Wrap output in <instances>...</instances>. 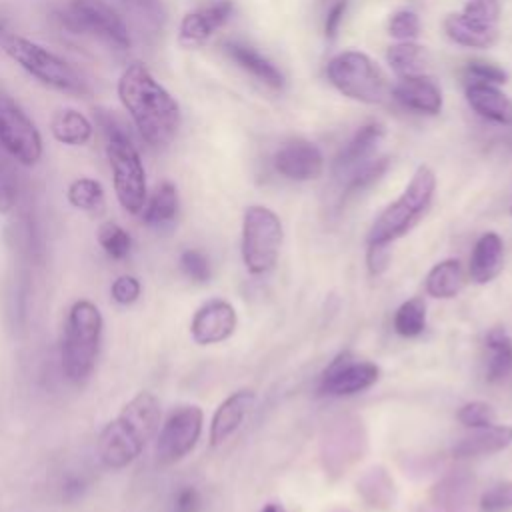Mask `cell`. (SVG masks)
<instances>
[{
    "label": "cell",
    "mask_w": 512,
    "mask_h": 512,
    "mask_svg": "<svg viewBox=\"0 0 512 512\" xmlns=\"http://www.w3.org/2000/svg\"><path fill=\"white\" fill-rule=\"evenodd\" d=\"M0 50L24 72H28L32 78L52 90L80 96L88 92L86 80L66 60L24 36L2 34Z\"/></svg>",
    "instance_id": "cell-6"
},
{
    "label": "cell",
    "mask_w": 512,
    "mask_h": 512,
    "mask_svg": "<svg viewBox=\"0 0 512 512\" xmlns=\"http://www.w3.org/2000/svg\"><path fill=\"white\" fill-rule=\"evenodd\" d=\"M232 2L230 0H218L204 8H198L194 12H188L178 30V42L186 48H196L204 44L214 30H218L230 16Z\"/></svg>",
    "instance_id": "cell-15"
},
{
    "label": "cell",
    "mask_w": 512,
    "mask_h": 512,
    "mask_svg": "<svg viewBox=\"0 0 512 512\" xmlns=\"http://www.w3.org/2000/svg\"><path fill=\"white\" fill-rule=\"evenodd\" d=\"M58 20L68 30L90 34L114 50H128L132 44L126 22L104 0H68L58 10Z\"/></svg>",
    "instance_id": "cell-7"
},
{
    "label": "cell",
    "mask_w": 512,
    "mask_h": 512,
    "mask_svg": "<svg viewBox=\"0 0 512 512\" xmlns=\"http://www.w3.org/2000/svg\"><path fill=\"white\" fill-rule=\"evenodd\" d=\"M200 508V494L194 486H184L176 492L174 510L176 512H198Z\"/></svg>",
    "instance_id": "cell-45"
},
{
    "label": "cell",
    "mask_w": 512,
    "mask_h": 512,
    "mask_svg": "<svg viewBox=\"0 0 512 512\" xmlns=\"http://www.w3.org/2000/svg\"><path fill=\"white\" fill-rule=\"evenodd\" d=\"M388 164H390V158L384 156V158H378V160H372L364 166H360L354 176L350 178L348 186H346V196H352V194H358L360 190H366L370 188L374 182H378L382 178V174L388 170Z\"/></svg>",
    "instance_id": "cell-35"
},
{
    "label": "cell",
    "mask_w": 512,
    "mask_h": 512,
    "mask_svg": "<svg viewBox=\"0 0 512 512\" xmlns=\"http://www.w3.org/2000/svg\"><path fill=\"white\" fill-rule=\"evenodd\" d=\"M20 184L14 160L0 148V214L12 212L18 202Z\"/></svg>",
    "instance_id": "cell-31"
},
{
    "label": "cell",
    "mask_w": 512,
    "mask_h": 512,
    "mask_svg": "<svg viewBox=\"0 0 512 512\" xmlns=\"http://www.w3.org/2000/svg\"><path fill=\"white\" fill-rule=\"evenodd\" d=\"M328 80L348 98L380 104L388 94L382 70L362 52H342L328 62Z\"/></svg>",
    "instance_id": "cell-9"
},
{
    "label": "cell",
    "mask_w": 512,
    "mask_h": 512,
    "mask_svg": "<svg viewBox=\"0 0 512 512\" xmlns=\"http://www.w3.org/2000/svg\"><path fill=\"white\" fill-rule=\"evenodd\" d=\"M82 492H84V480H82V478H76V476L68 478V480L64 482V486H62V498L68 500V502L78 500V498L82 496Z\"/></svg>",
    "instance_id": "cell-47"
},
{
    "label": "cell",
    "mask_w": 512,
    "mask_h": 512,
    "mask_svg": "<svg viewBox=\"0 0 512 512\" xmlns=\"http://www.w3.org/2000/svg\"><path fill=\"white\" fill-rule=\"evenodd\" d=\"M262 512H286V508L282 504H278V502H270V504H266L262 508Z\"/></svg>",
    "instance_id": "cell-48"
},
{
    "label": "cell",
    "mask_w": 512,
    "mask_h": 512,
    "mask_svg": "<svg viewBox=\"0 0 512 512\" xmlns=\"http://www.w3.org/2000/svg\"><path fill=\"white\" fill-rule=\"evenodd\" d=\"M464 76L468 80V84H504L506 82V72L490 62H482V60H474L466 66Z\"/></svg>",
    "instance_id": "cell-39"
},
{
    "label": "cell",
    "mask_w": 512,
    "mask_h": 512,
    "mask_svg": "<svg viewBox=\"0 0 512 512\" xmlns=\"http://www.w3.org/2000/svg\"><path fill=\"white\" fill-rule=\"evenodd\" d=\"M392 94L402 106L416 112L438 114L442 108V94L438 86L422 74L402 76L398 84L392 88Z\"/></svg>",
    "instance_id": "cell-17"
},
{
    "label": "cell",
    "mask_w": 512,
    "mask_h": 512,
    "mask_svg": "<svg viewBox=\"0 0 512 512\" xmlns=\"http://www.w3.org/2000/svg\"><path fill=\"white\" fill-rule=\"evenodd\" d=\"M334 512H348V510H342V508H340V510H334Z\"/></svg>",
    "instance_id": "cell-49"
},
{
    "label": "cell",
    "mask_w": 512,
    "mask_h": 512,
    "mask_svg": "<svg viewBox=\"0 0 512 512\" xmlns=\"http://www.w3.org/2000/svg\"><path fill=\"white\" fill-rule=\"evenodd\" d=\"M458 420L468 428H482V426H490L496 422V412L488 402L472 400V402H466L464 406H460Z\"/></svg>",
    "instance_id": "cell-37"
},
{
    "label": "cell",
    "mask_w": 512,
    "mask_h": 512,
    "mask_svg": "<svg viewBox=\"0 0 512 512\" xmlns=\"http://www.w3.org/2000/svg\"><path fill=\"white\" fill-rule=\"evenodd\" d=\"M162 420L160 400L152 392H138L98 436L96 452L110 470L132 464L158 434Z\"/></svg>",
    "instance_id": "cell-2"
},
{
    "label": "cell",
    "mask_w": 512,
    "mask_h": 512,
    "mask_svg": "<svg viewBox=\"0 0 512 512\" xmlns=\"http://www.w3.org/2000/svg\"><path fill=\"white\" fill-rule=\"evenodd\" d=\"M462 12L486 24H496L500 16V4L498 0H468Z\"/></svg>",
    "instance_id": "cell-43"
},
{
    "label": "cell",
    "mask_w": 512,
    "mask_h": 512,
    "mask_svg": "<svg viewBox=\"0 0 512 512\" xmlns=\"http://www.w3.org/2000/svg\"><path fill=\"white\" fill-rule=\"evenodd\" d=\"M388 480H390V476L386 474V470L372 468L362 478V482H358V490L364 494V498L372 506H390L392 496H394V484H388L382 488V484H386Z\"/></svg>",
    "instance_id": "cell-33"
},
{
    "label": "cell",
    "mask_w": 512,
    "mask_h": 512,
    "mask_svg": "<svg viewBox=\"0 0 512 512\" xmlns=\"http://www.w3.org/2000/svg\"><path fill=\"white\" fill-rule=\"evenodd\" d=\"M140 290H142V286H140L138 278L128 276V274L118 276V278L112 282V286H110L112 300L118 302V304H122V306H128V304L136 302L138 296H140Z\"/></svg>",
    "instance_id": "cell-42"
},
{
    "label": "cell",
    "mask_w": 512,
    "mask_h": 512,
    "mask_svg": "<svg viewBox=\"0 0 512 512\" xmlns=\"http://www.w3.org/2000/svg\"><path fill=\"white\" fill-rule=\"evenodd\" d=\"M386 58H388V64L392 66V70L396 74H400V78L424 74V70L428 66L426 50L410 40L390 46L386 52Z\"/></svg>",
    "instance_id": "cell-28"
},
{
    "label": "cell",
    "mask_w": 512,
    "mask_h": 512,
    "mask_svg": "<svg viewBox=\"0 0 512 512\" xmlns=\"http://www.w3.org/2000/svg\"><path fill=\"white\" fill-rule=\"evenodd\" d=\"M426 292L434 298H454L464 286V274L458 260L448 258L432 266L426 276Z\"/></svg>",
    "instance_id": "cell-27"
},
{
    "label": "cell",
    "mask_w": 512,
    "mask_h": 512,
    "mask_svg": "<svg viewBox=\"0 0 512 512\" xmlns=\"http://www.w3.org/2000/svg\"><path fill=\"white\" fill-rule=\"evenodd\" d=\"M116 92L148 146L164 148L174 140L180 128V106L142 62H130L122 70Z\"/></svg>",
    "instance_id": "cell-1"
},
{
    "label": "cell",
    "mask_w": 512,
    "mask_h": 512,
    "mask_svg": "<svg viewBox=\"0 0 512 512\" xmlns=\"http://www.w3.org/2000/svg\"><path fill=\"white\" fill-rule=\"evenodd\" d=\"M512 444V426L508 424H490L482 428H474L472 434L460 438L452 454L458 458H470V456H486L496 454Z\"/></svg>",
    "instance_id": "cell-18"
},
{
    "label": "cell",
    "mask_w": 512,
    "mask_h": 512,
    "mask_svg": "<svg viewBox=\"0 0 512 512\" xmlns=\"http://www.w3.org/2000/svg\"><path fill=\"white\" fill-rule=\"evenodd\" d=\"M142 220L148 226L162 228L170 222H174L178 214V190L172 182H160L154 192L146 198V204L142 208Z\"/></svg>",
    "instance_id": "cell-26"
},
{
    "label": "cell",
    "mask_w": 512,
    "mask_h": 512,
    "mask_svg": "<svg viewBox=\"0 0 512 512\" xmlns=\"http://www.w3.org/2000/svg\"><path fill=\"white\" fill-rule=\"evenodd\" d=\"M204 414L194 404L178 406L170 412L162 424L156 440V460L162 466H170L188 456L200 440Z\"/></svg>",
    "instance_id": "cell-11"
},
{
    "label": "cell",
    "mask_w": 512,
    "mask_h": 512,
    "mask_svg": "<svg viewBox=\"0 0 512 512\" xmlns=\"http://www.w3.org/2000/svg\"><path fill=\"white\" fill-rule=\"evenodd\" d=\"M130 12L136 14L146 26L158 30L164 24V8L160 0H118Z\"/></svg>",
    "instance_id": "cell-38"
},
{
    "label": "cell",
    "mask_w": 512,
    "mask_h": 512,
    "mask_svg": "<svg viewBox=\"0 0 512 512\" xmlns=\"http://www.w3.org/2000/svg\"><path fill=\"white\" fill-rule=\"evenodd\" d=\"M436 190V176L428 166H418L404 192L384 208L368 232V246H388L404 236L428 210Z\"/></svg>",
    "instance_id": "cell-5"
},
{
    "label": "cell",
    "mask_w": 512,
    "mask_h": 512,
    "mask_svg": "<svg viewBox=\"0 0 512 512\" xmlns=\"http://www.w3.org/2000/svg\"><path fill=\"white\" fill-rule=\"evenodd\" d=\"M388 264L386 246H368V268L372 274H380Z\"/></svg>",
    "instance_id": "cell-46"
},
{
    "label": "cell",
    "mask_w": 512,
    "mask_h": 512,
    "mask_svg": "<svg viewBox=\"0 0 512 512\" xmlns=\"http://www.w3.org/2000/svg\"><path fill=\"white\" fill-rule=\"evenodd\" d=\"M426 328V304L420 298L402 302L394 314V330L404 338L422 334Z\"/></svg>",
    "instance_id": "cell-30"
},
{
    "label": "cell",
    "mask_w": 512,
    "mask_h": 512,
    "mask_svg": "<svg viewBox=\"0 0 512 512\" xmlns=\"http://www.w3.org/2000/svg\"><path fill=\"white\" fill-rule=\"evenodd\" d=\"M98 120L106 136V156L112 170L116 198L128 214H140L148 198L146 170L140 152L132 138L110 114L100 112Z\"/></svg>",
    "instance_id": "cell-3"
},
{
    "label": "cell",
    "mask_w": 512,
    "mask_h": 512,
    "mask_svg": "<svg viewBox=\"0 0 512 512\" xmlns=\"http://www.w3.org/2000/svg\"><path fill=\"white\" fill-rule=\"evenodd\" d=\"M50 132L64 146H84L92 140L94 126L80 110L60 108L50 120Z\"/></svg>",
    "instance_id": "cell-23"
},
{
    "label": "cell",
    "mask_w": 512,
    "mask_h": 512,
    "mask_svg": "<svg viewBox=\"0 0 512 512\" xmlns=\"http://www.w3.org/2000/svg\"><path fill=\"white\" fill-rule=\"evenodd\" d=\"M382 134H384V130H382L380 124H366V126H362L350 138V142L338 152V156L334 160V172L336 174H344V172L356 168L376 148V144L380 142Z\"/></svg>",
    "instance_id": "cell-25"
},
{
    "label": "cell",
    "mask_w": 512,
    "mask_h": 512,
    "mask_svg": "<svg viewBox=\"0 0 512 512\" xmlns=\"http://www.w3.org/2000/svg\"><path fill=\"white\" fill-rule=\"evenodd\" d=\"M0 148L18 164L34 166L42 158V136L22 106L0 88Z\"/></svg>",
    "instance_id": "cell-10"
},
{
    "label": "cell",
    "mask_w": 512,
    "mask_h": 512,
    "mask_svg": "<svg viewBox=\"0 0 512 512\" xmlns=\"http://www.w3.org/2000/svg\"><path fill=\"white\" fill-rule=\"evenodd\" d=\"M466 100L474 112L496 124H512V100L494 84H468Z\"/></svg>",
    "instance_id": "cell-20"
},
{
    "label": "cell",
    "mask_w": 512,
    "mask_h": 512,
    "mask_svg": "<svg viewBox=\"0 0 512 512\" xmlns=\"http://www.w3.org/2000/svg\"><path fill=\"white\" fill-rule=\"evenodd\" d=\"M224 50L240 68L250 72L260 82H264L272 88H282L284 78H282L280 70L268 58L258 54L254 48H250L246 44H240V42H226Z\"/></svg>",
    "instance_id": "cell-24"
},
{
    "label": "cell",
    "mask_w": 512,
    "mask_h": 512,
    "mask_svg": "<svg viewBox=\"0 0 512 512\" xmlns=\"http://www.w3.org/2000/svg\"><path fill=\"white\" fill-rule=\"evenodd\" d=\"M346 8H348V0H336L328 12H326V18H324V32L328 38H334L338 28H340V22L344 20V14H346Z\"/></svg>",
    "instance_id": "cell-44"
},
{
    "label": "cell",
    "mask_w": 512,
    "mask_h": 512,
    "mask_svg": "<svg viewBox=\"0 0 512 512\" xmlns=\"http://www.w3.org/2000/svg\"><path fill=\"white\" fill-rule=\"evenodd\" d=\"M378 376L380 368L376 364L344 350L322 372L318 390L326 396H352L376 384Z\"/></svg>",
    "instance_id": "cell-12"
},
{
    "label": "cell",
    "mask_w": 512,
    "mask_h": 512,
    "mask_svg": "<svg viewBox=\"0 0 512 512\" xmlns=\"http://www.w3.org/2000/svg\"><path fill=\"white\" fill-rule=\"evenodd\" d=\"M238 318L236 310L230 302L214 298L204 302L192 316L190 322V334L196 344L208 346V344H218L230 338L236 330Z\"/></svg>",
    "instance_id": "cell-13"
},
{
    "label": "cell",
    "mask_w": 512,
    "mask_h": 512,
    "mask_svg": "<svg viewBox=\"0 0 512 512\" xmlns=\"http://www.w3.org/2000/svg\"><path fill=\"white\" fill-rule=\"evenodd\" d=\"M512 378V338L504 328H492L486 336V380L502 384Z\"/></svg>",
    "instance_id": "cell-22"
},
{
    "label": "cell",
    "mask_w": 512,
    "mask_h": 512,
    "mask_svg": "<svg viewBox=\"0 0 512 512\" xmlns=\"http://www.w3.org/2000/svg\"><path fill=\"white\" fill-rule=\"evenodd\" d=\"M482 512H504L512 508V480L498 482L480 496Z\"/></svg>",
    "instance_id": "cell-40"
},
{
    "label": "cell",
    "mask_w": 512,
    "mask_h": 512,
    "mask_svg": "<svg viewBox=\"0 0 512 512\" xmlns=\"http://www.w3.org/2000/svg\"><path fill=\"white\" fill-rule=\"evenodd\" d=\"M282 246L280 218L266 206H250L242 220V260L250 274L274 268Z\"/></svg>",
    "instance_id": "cell-8"
},
{
    "label": "cell",
    "mask_w": 512,
    "mask_h": 512,
    "mask_svg": "<svg viewBox=\"0 0 512 512\" xmlns=\"http://www.w3.org/2000/svg\"><path fill=\"white\" fill-rule=\"evenodd\" d=\"M180 270L188 280H192L196 284H206L212 278L210 260L206 258L204 252H200L196 248H188L180 254Z\"/></svg>",
    "instance_id": "cell-34"
},
{
    "label": "cell",
    "mask_w": 512,
    "mask_h": 512,
    "mask_svg": "<svg viewBox=\"0 0 512 512\" xmlns=\"http://www.w3.org/2000/svg\"><path fill=\"white\" fill-rule=\"evenodd\" d=\"M466 482L464 478H446L432 490V500L440 508H456L466 498Z\"/></svg>",
    "instance_id": "cell-36"
},
{
    "label": "cell",
    "mask_w": 512,
    "mask_h": 512,
    "mask_svg": "<svg viewBox=\"0 0 512 512\" xmlns=\"http://www.w3.org/2000/svg\"><path fill=\"white\" fill-rule=\"evenodd\" d=\"M504 266V242L496 232L482 234L470 254V278L476 284L492 282Z\"/></svg>",
    "instance_id": "cell-19"
},
{
    "label": "cell",
    "mask_w": 512,
    "mask_h": 512,
    "mask_svg": "<svg viewBox=\"0 0 512 512\" xmlns=\"http://www.w3.org/2000/svg\"><path fill=\"white\" fill-rule=\"evenodd\" d=\"M104 320L98 306L90 300H76L68 312L62 336V372L66 378L82 386L96 366Z\"/></svg>",
    "instance_id": "cell-4"
},
{
    "label": "cell",
    "mask_w": 512,
    "mask_h": 512,
    "mask_svg": "<svg viewBox=\"0 0 512 512\" xmlns=\"http://www.w3.org/2000/svg\"><path fill=\"white\" fill-rule=\"evenodd\" d=\"M510 212H512V206H510Z\"/></svg>",
    "instance_id": "cell-50"
},
{
    "label": "cell",
    "mask_w": 512,
    "mask_h": 512,
    "mask_svg": "<svg viewBox=\"0 0 512 512\" xmlns=\"http://www.w3.org/2000/svg\"><path fill=\"white\" fill-rule=\"evenodd\" d=\"M98 242L102 250L112 258V260H122L130 254L132 248V238L130 234L116 222H104L98 228Z\"/></svg>",
    "instance_id": "cell-32"
},
{
    "label": "cell",
    "mask_w": 512,
    "mask_h": 512,
    "mask_svg": "<svg viewBox=\"0 0 512 512\" xmlns=\"http://www.w3.org/2000/svg\"><path fill=\"white\" fill-rule=\"evenodd\" d=\"M256 402V394L248 388L232 392L214 412L210 422V446H220L244 422L246 414Z\"/></svg>",
    "instance_id": "cell-16"
},
{
    "label": "cell",
    "mask_w": 512,
    "mask_h": 512,
    "mask_svg": "<svg viewBox=\"0 0 512 512\" xmlns=\"http://www.w3.org/2000/svg\"><path fill=\"white\" fill-rule=\"evenodd\" d=\"M66 198L68 202L88 214H102L104 212V204H106V196H104V188L98 180L82 176L70 182L68 190H66Z\"/></svg>",
    "instance_id": "cell-29"
},
{
    "label": "cell",
    "mask_w": 512,
    "mask_h": 512,
    "mask_svg": "<svg viewBox=\"0 0 512 512\" xmlns=\"http://www.w3.org/2000/svg\"><path fill=\"white\" fill-rule=\"evenodd\" d=\"M274 168L290 180H314L322 174L324 158L312 142L292 140L274 154Z\"/></svg>",
    "instance_id": "cell-14"
},
{
    "label": "cell",
    "mask_w": 512,
    "mask_h": 512,
    "mask_svg": "<svg viewBox=\"0 0 512 512\" xmlns=\"http://www.w3.org/2000/svg\"><path fill=\"white\" fill-rule=\"evenodd\" d=\"M388 30L392 36L400 38V40H412L418 36V30H420V20L414 12L410 10H400L396 12L390 22H388Z\"/></svg>",
    "instance_id": "cell-41"
},
{
    "label": "cell",
    "mask_w": 512,
    "mask_h": 512,
    "mask_svg": "<svg viewBox=\"0 0 512 512\" xmlns=\"http://www.w3.org/2000/svg\"><path fill=\"white\" fill-rule=\"evenodd\" d=\"M444 30L450 40L470 48H488L498 40V26L470 18L464 12L450 14L444 20Z\"/></svg>",
    "instance_id": "cell-21"
}]
</instances>
